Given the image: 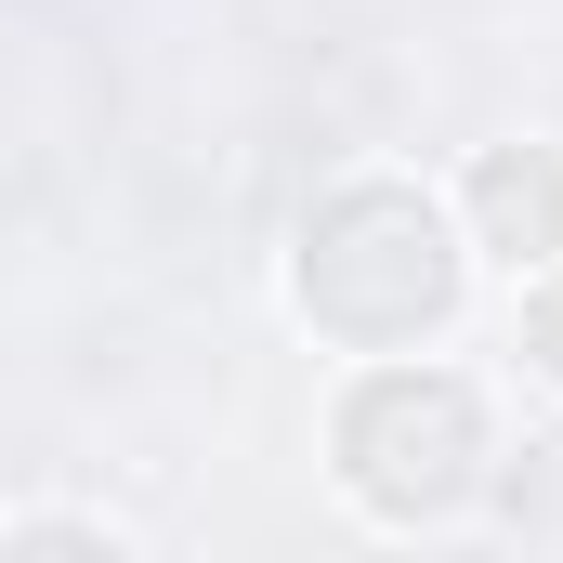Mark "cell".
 Masks as SVG:
<instances>
[{"label":"cell","instance_id":"cell-1","mask_svg":"<svg viewBox=\"0 0 563 563\" xmlns=\"http://www.w3.org/2000/svg\"><path fill=\"white\" fill-rule=\"evenodd\" d=\"M538 341H551V367H563V301H538Z\"/></svg>","mask_w":563,"mask_h":563}]
</instances>
